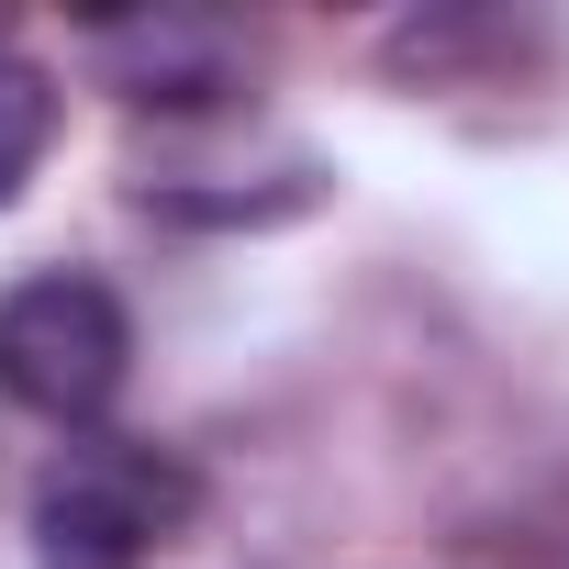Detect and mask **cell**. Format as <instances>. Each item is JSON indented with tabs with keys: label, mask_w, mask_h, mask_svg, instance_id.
<instances>
[{
	"label": "cell",
	"mask_w": 569,
	"mask_h": 569,
	"mask_svg": "<svg viewBox=\"0 0 569 569\" xmlns=\"http://www.w3.org/2000/svg\"><path fill=\"white\" fill-rule=\"evenodd\" d=\"M201 513V480L157 436H79L34 480V558L46 569H157Z\"/></svg>",
	"instance_id": "obj_1"
},
{
	"label": "cell",
	"mask_w": 569,
	"mask_h": 569,
	"mask_svg": "<svg viewBox=\"0 0 569 569\" xmlns=\"http://www.w3.org/2000/svg\"><path fill=\"white\" fill-rule=\"evenodd\" d=\"M134 369V325L101 279H23L12 302H0V391L46 425H90Z\"/></svg>",
	"instance_id": "obj_2"
},
{
	"label": "cell",
	"mask_w": 569,
	"mask_h": 569,
	"mask_svg": "<svg viewBox=\"0 0 569 569\" xmlns=\"http://www.w3.org/2000/svg\"><path fill=\"white\" fill-rule=\"evenodd\" d=\"M90 68L134 101V112H212L246 90L257 46L234 23H190V12H146V23H90Z\"/></svg>",
	"instance_id": "obj_3"
},
{
	"label": "cell",
	"mask_w": 569,
	"mask_h": 569,
	"mask_svg": "<svg viewBox=\"0 0 569 569\" xmlns=\"http://www.w3.org/2000/svg\"><path fill=\"white\" fill-rule=\"evenodd\" d=\"M46 134H57V79H46V68H23V57H0V212L23 201V179H34Z\"/></svg>",
	"instance_id": "obj_4"
}]
</instances>
